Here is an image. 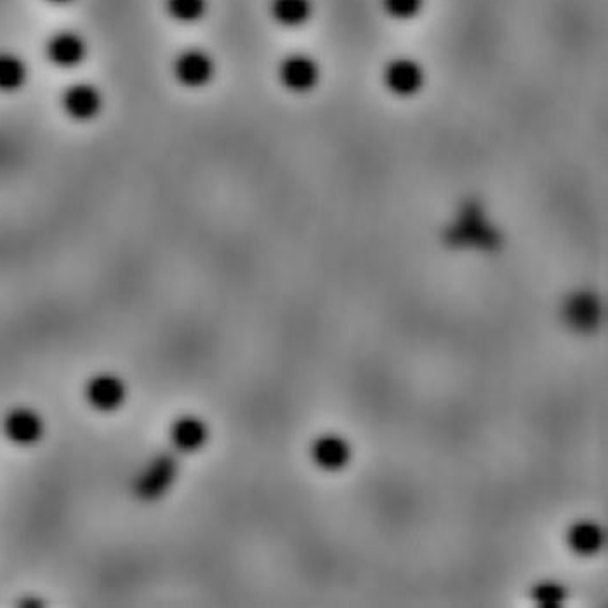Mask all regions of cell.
I'll return each instance as SVG.
<instances>
[{
  "label": "cell",
  "mask_w": 608,
  "mask_h": 608,
  "mask_svg": "<svg viewBox=\"0 0 608 608\" xmlns=\"http://www.w3.org/2000/svg\"><path fill=\"white\" fill-rule=\"evenodd\" d=\"M534 598L544 607H556L565 598V593L555 582H542L534 591Z\"/></svg>",
  "instance_id": "obj_17"
},
{
  "label": "cell",
  "mask_w": 608,
  "mask_h": 608,
  "mask_svg": "<svg viewBox=\"0 0 608 608\" xmlns=\"http://www.w3.org/2000/svg\"><path fill=\"white\" fill-rule=\"evenodd\" d=\"M598 315H600V308H598L595 299L588 294L574 296L570 299L569 306H567V318H569L570 324L577 329L593 327L598 320Z\"/></svg>",
  "instance_id": "obj_14"
},
{
  "label": "cell",
  "mask_w": 608,
  "mask_h": 608,
  "mask_svg": "<svg viewBox=\"0 0 608 608\" xmlns=\"http://www.w3.org/2000/svg\"><path fill=\"white\" fill-rule=\"evenodd\" d=\"M318 77L317 63L304 54L287 56L278 68V79L291 93H308L317 86Z\"/></svg>",
  "instance_id": "obj_2"
},
{
  "label": "cell",
  "mask_w": 608,
  "mask_h": 608,
  "mask_svg": "<svg viewBox=\"0 0 608 608\" xmlns=\"http://www.w3.org/2000/svg\"><path fill=\"white\" fill-rule=\"evenodd\" d=\"M178 475V463L169 454L153 457L134 480V494L141 501H157L164 497Z\"/></svg>",
  "instance_id": "obj_1"
},
{
  "label": "cell",
  "mask_w": 608,
  "mask_h": 608,
  "mask_svg": "<svg viewBox=\"0 0 608 608\" xmlns=\"http://www.w3.org/2000/svg\"><path fill=\"white\" fill-rule=\"evenodd\" d=\"M384 86L390 93L407 98L421 91L423 87L424 75L421 67L416 61L400 58L391 61L390 65L384 70Z\"/></svg>",
  "instance_id": "obj_5"
},
{
  "label": "cell",
  "mask_w": 608,
  "mask_h": 608,
  "mask_svg": "<svg viewBox=\"0 0 608 608\" xmlns=\"http://www.w3.org/2000/svg\"><path fill=\"white\" fill-rule=\"evenodd\" d=\"M270 13L282 27H299L310 20V0H271Z\"/></svg>",
  "instance_id": "obj_11"
},
{
  "label": "cell",
  "mask_w": 608,
  "mask_h": 608,
  "mask_svg": "<svg viewBox=\"0 0 608 608\" xmlns=\"http://www.w3.org/2000/svg\"><path fill=\"white\" fill-rule=\"evenodd\" d=\"M207 9V0H166V11L179 23L199 21Z\"/></svg>",
  "instance_id": "obj_15"
},
{
  "label": "cell",
  "mask_w": 608,
  "mask_h": 608,
  "mask_svg": "<svg viewBox=\"0 0 608 608\" xmlns=\"http://www.w3.org/2000/svg\"><path fill=\"white\" fill-rule=\"evenodd\" d=\"M4 433L9 438V442L28 447L35 445L42 438L44 423L34 410L18 407L11 410L4 419Z\"/></svg>",
  "instance_id": "obj_6"
},
{
  "label": "cell",
  "mask_w": 608,
  "mask_h": 608,
  "mask_svg": "<svg viewBox=\"0 0 608 608\" xmlns=\"http://www.w3.org/2000/svg\"><path fill=\"white\" fill-rule=\"evenodd\" d=\"M49 4H56V6H61V4H68V2H72V0H47Z\"/></svg>",
  "instance_id": "obj_18"
},
{
  "label": "cell",
  "mask_w": 608,
  "mask_h": 608,
  "mask_svg": "<svg viewBox=\"0 0 608 608\" xmlns=\"http://www.w3.org/2000/svg\"><path fill=\"white\" fill-rule=\"evenodd\" d=\"M87 400L94 409L110 412L122 405L126 398V388L119 377L98 376L87 386Z\"/></svg>",
  "instance_id": "obj_8"
},
{
  "label": "cell",
  "mask_w": 608,
  "mask_h": 608,
  "mask_svg": "<svg viewBox=\"0 0 608 608\" xmlns=\"http://www.w3.org/2000/svg\"><path fill=\"white\" fill-rule=\"evenodd\" d=\"M383 7L395 20H410L421 11L423 0H383Z\"/></svg>",
  "instance_id": "obj_16"
},
{
  "label": "cell",
  "mask_w": 608,
  "mask_h": 608,
  "mask_svg": "<svg viewBox=\"0 0 608 608\" xmlns=\"http://www.w3.org/2000/svg\"><path fill=\"white\" fill-rule=\"evenodd\" d=\"M311 454H313V461L322 470L336 471L348 463L350 447L343 438L336 437V435H324L313 443Z\"/></svg>",
  "instance_id": "obj_9"
},
{
  "label": "cell",
  "mask_w": 608,
  "mask_h": 608,
  "mask_svg": "<svg viewBox=\"0 0 608 608\" xmlns=\"http://www.w3.org/2000/svg\"><path fill=\"white\" fill-rule=\"evenodd\" d=\"M46 56L56 67H77L86 56V42L73 32H58L47 40Z\"/></svg>",
  "instance_id": "obj_7"
},
{
  "label": "cell",
  "mask_w": 608,
  "mask_h": 608,
  "mask_svg": "<svg viewBox=\"0 0 608 608\" xmlns=\"http://www.w3.org/2000/svg\"><path fill=\"white\" fill-rule=\"evenodd\" d=\"M101 94L96 87L89 84H75L63 91L61 96V108L67 115L68 119L77 120V122H86L93 120L100 113Z\"/></svg>",
  "instance_id": "obj_4"
},
{
  "label": "cell",
  "mask_w": 608,
  "mask_h": 608,
  "mask_svg": "<svg viewBox=\"0 0 608 608\" xmlns=\"http://www.w3.org/2000/svg\"><path fill=\"white\" fill-rule=\"evenodd\" d=\"M570 548L579 555H593L602 548L603 532L598 525L591 522L575 523L569 532Z\"/></svg>",
  "instance_id": "obj_12"
},
{
  "label": "cell",
  "mask_w": 608,
  "mask_h": 608,
  "mask_svg": "<svg viewBox=\"0 0 608 608\" xmlns=\"http://www.w3.org/2000/svg\"><path fill=\"white\" fill-rule=\"evenodd\" d=\"M172 443L183 452L200 449L207 440L205 424L195 417H183L172 426Z\"/></svg>",
  "instance_id": "obj_10"
},
{
  "label": "cell",
  "mask_w": 608,
  "mask_h": 608,
  "mask_svg": "<svg viewBox=\"0 0 608 608\" xmlns=\"http://www.w3.org/2000/svg\"><path fill=\"white\" fill-rule=\"evenodd\" d=\"M172 72L181 86L197 89V87L205 86L212 79L214 63H212L211 56L204 51L188 49L174 60Z\"/></svg>",
  "instance_id": "obj_3"
},
{
  "label": "cell",
  "mask_w": 608,
  "mask_h": 608,
  "mask_svg": "<svg viewBox=\"0 0 608 608\" xmlns=\"http://www.w3.org/2000/svg\"><path fill=\"white\" fill-rule=\"evenodd\" d=\"M27 80L25 63L13 53H0V93H14Z\"/></svg>",
  "instance_id": "obj_13"
}]
</instances>
